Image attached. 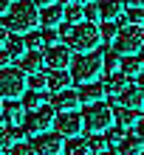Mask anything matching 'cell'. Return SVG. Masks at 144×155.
Returning <instances> with one entry per match:
<instances>
[{
  "mask_svg": "<svg viewBox=\"0 0 144 155\" xmlns=\"http://www.w3.org/2000/svg\"><path fill=\"white\" fill-rule=\"evenodd\" d=\"M79 104H82L79 90H71V87L54 93V99H51V107H54L57 113H74V110H79Z\"/></svg>",
  "mask_w": 144,
  "mask_h": 155,
  "instance_id": "12",
  "label": "cell"
},
{
  "mask_svg": "<svg viewBox=\"0 0 144 155\" xmlns=\"http://www.w3.org/2000/svg\"><path fill=\"white\" fill-rule=\"evenodd\" d=\"M59 31L57 28H31L25 34V48L28 51H45L51 45H57Z\"/></svg>",
  "mask_w": 144,
  "mask_h": 155,
  "instance_id": "10",
  "label": "cell"
},
{
  "mask_svg": "<svg viewBox=\"0 0 144 155\" xmlns=\"http://www.w3.org/2000/svg\"><path fill=\"white\" fill-rule=\"evenodd\" d=\"M127 8H144V0H124Z\"/></svg>",
  "mask_w": 144,
  "mask_h": 155,
  "instance_id": "38",
  "label": "cell"
},
{
  "mask_svg": "<svg viewBox=\"0 0 144 155\" xmlns=\"http://www.w3.org/2000/svg\"><path fill=\"white\" fill-rule=\"evenodd\" d=\"M139 85L144 87V71H141V74H139Z\"/></svg>",
  "mask_w": 144,
  "mask_h": 155,
  "instance_id": "45",
  "label": "cell"
},
{
  "mask_svg": "<svg viewBox=\"0 0 144 155\" xmlns=\"http://www.w3.org/2000/svg\"><path fill=\"white\" fill-rule=\"evenodd\" d=\"M62 23H65V6L62 3L40 8V25L42 28H57V25H62Z\"/></svg>",
  "mask_w": 144,
  "mask_h": 155,
  "instance_id": "14",
  "label": "cell"
},
{
  "mask_svg": "<svg viewBox=\"0 0 144 155\" xmlns=\"http://www.w3.org/2000/svg\"><path fill=\"white\" fill-rule=\"evenodd\" d=\"M74 71H71V79L76 85H88V82H99L105 74V62H102V51H85L71 62Z\"/></svg>",
  "mask_w": 144,
  "mask_h": 155,
  "instance_id": "3",
  "label": "cell"
},
{
  "mask_svg": "<svg viewBox=\"0 0 144 155\" xmlns=\"http://www.w3.org/2000/svg\"><path fill=\"white\" fill-rule=\"evenodd\" d=\"M23 71L25 76L28 74H40L42 68H45V59H42V51H25L23 57H20V65H17Z\"/></svg>",
  "mask_w": 144,
  "mask_h": 155,
  "instance_id": "15",
  "label": "cell"
},
{
  "mask_svg": "<svg viewBox=\"0 0 144 155\" xmlns=\"http://www.w3.org/2000/svg\"><path fill=\"white\" fill-rule=\"evenodd\" d=\"M127 17H130V23H141L144 20V8H130Z\"/></svg>",
  "mask_w": 144,
  "mask_h": 155,
  "instance_id": "35",
  "label": "cell"
},
{
  "mask_svg": "<svg viewBox=\"0 0 144 155\" xmlns=\"http://www.w3.org/2000/svg\"><path fill=\"white\" fill-rule=\"evenodd\" d=\"M102 62H105V74H116L119 71V51H105L102 54Z\"/></svg>",
  "mask_w": 144,
  "mask_h": 155,
  "instance_id": "28",
  "label": "cell"
},
{
  "mask_svg": "<svg viewBox=\"0 0 144 155\" xmlns=\"http://www.w3.org/2000/svg\"><path fill=\"white\" fill-rule=\"evenodd\" d=\"M8 155H37V150H34V144L28 141H17L8 147Z\"/></svg>",
  "mask_w": 144,
  "mask_h": 155,
  "instance_id": "29",
  "label": "cell"
},
{
  "mask_svg": "<svg viewBox=\"0 0 144 155\" xmlns=\"http://www.w3.org/2000/svg\"><path fill=\"white\" fill-rule=\"evenodd\" d=\"M6 152V144H3V138H0V155H3Z\"/></svg>",
  "mask_w": 144,
  "mask_h": 155,
  "instance_id": "46",
  "label": "cell"
},
{
  "mask_svg": "<svg viewBox=\"0 0 144 155\" xmlns=\"http://www.w3.org/2000/svg\"><path fill=\"white\" fill-rule=\"evenodd\" d=\"M107 90H105V82H88V85L79 87V99L82 104H93V102H105Z\"/></svg>",
  "mask_w": 144,
  "mask_h": 155,
  "instance_id": "16",
  "label": "cell"
},
{
  "mask_svg": "<svg viewBox=\"0 0 144 155\" xmlns=\"http://www.w3.org/2000/svg\"><path fill=\"white\" fill-rule=\"evenodd\" d=\"M85 20L88 23H99V3H85Z\"/></svg>",
  "mask_w": 144,
  "mask_h": 155,
  "instance_id": "33",
  "label": "cell"
},
{
  "mask_svg": "<svg viewBox=\"0 0 144 155\" xmlns=\"http://www.w3.org/2000/svg\"><path fill=\"white\" fill-rule=\"evenodd\" d=\"M8 12V6H6V0H0V14H6Z\"/></svg>",
  "mask_w": 144,
  "mask_h": 155,
  "instance_id": "42",
  "label": "cell"
},
{
  "mask_svg": "<svg viewBox=\"0 0 144 155\" xmlns=\"http://www.w3.org/2000/svg\"><path fill=\"white\" fill-rule=\"evenodd\" d=\"M42 59H45V68H51V71H68L71 62H74V51L65 42H57L42 51Z\"/></svg>",
  "mask_w": 144,
  "mask_h": 155,
  "instance_id": "8",
  "label": "cell"
},
{
  "mask_svg": "<svg viewBox=\"0 0 144 155\" xmlns=\"http://www.w3.org/2000/svg\"><path fill=\"white\" fill-rule=\"evenodd\" d=\"M3 104H6V102H3V96H0V113H3Z\"/></svg>",
  "mask_w": 144,
  "mask_h": 155,
  "instance_id": "47",
  "label": "cell"
},
{
  "mask_svg": "<svg viewBox=\"0 0 144 155\" xmlns=\"http://www.w3.org/2000/svg\"><path fill=\"white\" fill-rule=\"evenodd\" d=\"M136 133L144 138V116H139V121H136Z\"/></svg>",
  "mask_w": 144,
  "mask_h": 155,
  "instance_id": "39",
  "label": "cell"
},
{
  "mask_svg": "<svg viewBox=\"0 0 144 155\" xmlns=\"http://www.w3.org/2000/svg\"><path fill=\"white\" fill-rule=\"evenodd\" d=\"M8 37H12V34H8V28H6V25H0V51L6 48V42H8Z\"/></svg>",
  "mask_w": 144,
  "mask_h": 155,
  "instance_id": "37",
  "label": "cell"
},
{
  "mask_svg": "<svg viewBox=\"0 0 144 155\" xmlns=\"http://www.w3.org/2000/svg\"><path fill=\"white\" fill-rule=\"evenodd\" d=\"M62 152H65V155H91V141L82 138V135H74V138L65 141Z\"/></svg>",
  "mask_w": 144,
  "mask_h": 155,
  "instance_id": "21",
  "label": "cell"
},
{
  "mask_svg": "<svg viewBox=\"0 0 144 155\" xmlns=\"http://www.w3.org/2000/svg\"><path fill=\"white\" fill-rule=\"evenodd\" d=\"M6 51L12 54V59H20L25 51V40H20V34H12V37H8V42H6Z\"/></svg>",
  "mask_w": 144,
  "mask_h": 155,
  "instance_id": "26",
  "label": "cell"
},
{
  "mask_svg": "<svg viewBox=\"0 0 144 155\" xmlns=\"http://www.w3.org/2000/svg\"><path fill=\"white\" fill-rule=\"evenodd\" d=\"M62 147H65V138L54 130V133H40L37 138H34V150H37V155H59Z\"/></svg>",
  "mask_w": 144,
  "mask_h": 155,
  "instance_id": "11",
  "label": "cell"
},
{
  "mask_svg": "<svg viewBox=\"0 0 144 155\" xmlns=\"http://www.w3.org/2000/svg\"><path fill=\"white\" fill-rule=\"evenodd\" d=\"M54 130H57L62 138H74V135H82L85 124H82V113L74 110V113H59L54 118Z\"/></svg>",
  "mask_w": 144,
  "mask_h": 155,
  "instance_id": "9",
  "label": "cell"
},
{
  "mask_svg": "<svg viewBox=\"0 0 144 155\" xmlns=\"http://www.w3.org/2000/svg\"><path fill=\"white\" fill-rule=\"evenodd\" d=\"M25 107L23 102H17V99H8V104H3V118L8 121V127H17V124H23L25 121Z\"/></svg>",
  "mask_w": 144,
  "mask_h": 155,
  "instance_id": "17",
  "label": "cell"
},
{
  "mask_svg": "<svg viewBox=\"0 0 144 155\" xmlns=\"http://www.w3.org/2000/svg\"><path fill=\"white\" fill-rule=\"evenodd\" d=\"M28 90V76L20 68H0V96L3 99H20Z\"/></svg>",
  "mask_w": 144,
  "mask_h": 155,
  "instance_id": "6",
  "label": "cell"
},
{
  "mask_svg": "<svg viewBox=\"0 0 144 155\" xmlns=\"http://www.w3.org/2000/svg\"><path fill=\"white\" fill-rule=\"evenodd\" d=\"M8 130V121H6V118H3V113H0V135H3Z\"/></svg>",
  "mask_w": 144,
  "mask_h": 155,
  "instance_id": "41",
  "label": "cell"
},
{
  "mask_svg": "<svg viewBox=\"0 0 144 155\" xmlns=\"http://www.w3.org/2000/svg\"><path fill=\"white\" fill-rule=\"evenodd\" d=\"M57 110H54L51 104H42L37 107V110H31V113H25V121H23V133H31V135H40V133H45L51 130V124H54V116Z\"/></svg>",
  "mask_w": 144,
  "mask_h": 155,
  "instance_id": "7",
  "label": "cell"
},
{
  "mask_svg": "<svg viewBox=\"0 0 144 155\" xmlns=\"http://www.w3.org/2000/svg\"><path fill=\"white\" fill-rule=\"evenodd\" d=\"M65 20H68V23H82V20H85V6L68 3V6H65Z\"/></svg>",
  "mask_w": 144,
  "mask_h": 155,
  "instance_id": "27",
  "label": "cell"
},
{
  "mask_svg": "<svg viewBox=\"0 0 144 155\" xmlns=\"http://www.w3.org/2000/svg\"><path fill=\"white\" fill-rule=\"evenodd\" d=\"M141 62H144V48H141Z\"/></svg>",
  "mask_w": 144,
  "mask_h": 155,
  "instance_id": "48",
  "label": "cell"
},
{
  "mask_svg": "<svg viewBox=\"0 0 144 155\" xmlns=\"http://www.w3.org/2000/svg\"><path fill=\"white\" fill-rule=\"evenodd\" d=\"M59 37H62V42H65L71 51H76V54L96 51L99 45H102V31H99V25L88 23V20L59 25Z\"/></svg>",
  "mask_w": 144,
  "mask_h": 155,
  "instance_id": "1",
  "label": "cell"
},
{
  "mask_svg": "<svg viewBox=\"0 0 144 155\" xmlns=\"http://www.w3.org/2000/svg\"><path fill=\"white\" fill-rule=\"evenodd\" d=\"M48 76V90L51 93H59V90H65V87H71V71H51V74H45Z\"/></svg>",
  "mask_w": 144,
  "mask_h": 155,
  "instance_id": "19",
  "label": "cell"
},
{
  "mask_svg": "<svg viewBox=\"0 0 144 155\" xmlns=\"http://www.w3.org/2000/svg\"><path fill=\"white\" fill-rule=\"evenodd\" d=\"M107 150V138L102 133H93L91 135V152H105Z\"/></svg>",
  "mask_w": 144,
  "mask_h": 155,
  "instance_id": "32",
  "label": "cell"
},
{
  "mask_svg": "<svg viewBox=\"0 0 144 155\" xmlns=\"http://www.w3.org/2000/svg\"><path fill=\"white\" fill-rule=\"evenodd\" d=\"M28 87L31 90H45L48 87V76L42 74V71L40 74H28Z\"/></svg>",
  "mask_w": 144,
  "mask_h": 155,
  "instance_id": "31",
  "label": "cell"
},
{
  "mask_svg": "<svg viewBox=\"0 0 144 155\" xmlns=\"http://www.w3.org/2000/svg\"><path fill=\"white\" fill-rule=\"evenodd\" d=\"M124 85H127V76H124L122 71H116V74H107V79H105V90H107V96L122 93Z\"/></svg>",
  "mask_w": 144,
  "mask_h": 155,
  "instance_id": "24",
  "label": "cell"
},
{
  "mask_svg": "<svg viewBox=\"0 0 144 155\" xmlns=\"http://www.w3.org/2000/svg\"><path fill=\"white\" fill-rule=\"evenodd\" d=\"M3 25L8 28V34H28L31 28L40 25V8L34 0H14L8 6V12L3 14Z\"/></svg>",
  "mask_w": 144,
  "mask_h": 155,
  "instance_id": "2",
  "label": "cell"
},
{
  "mask_svg": "<svg viewBox=\"0 0 144 155\" xmlns=\"http://www.w3.org/2000/svg\"><path fill=\"white\" fill-rule=\"evenodd\" d=\"M71 3H79V6H85V3H93V0H71Z\"/></svg>",
  "mask_w": 144,
  "mask_h": 155,
  "instance_id": "43",
  "label": "cell"
},
{
  "mask_svg": "<svg viewBox=\"0 0 144 155\" xmlns=\"http://www.w3.org/2000/svg\"><path fill=\"white\" fill-rule=\"evenodd\" d=\"M99 31H102V40H105V37H107V40H113L119 28H116V23H113V20H105V28H99Z\"/></svg>",
  "mask_w": 144,
  "mask_h": 155,
  "instance_id": "34",
  "label": "cell"
},
{
  "mask_svg": "<svg viewBox=\"0 0 144 155\" xmlns=\"http://www.w3.org/2000/svg\"><path fill=\"white\" fill-rule=\"evenodd\" d=\"M119 71H122V74L127 76V79H139V74L144 71V62L136 57V54H133V57H124V59H122Z\"/></svg>",
  "mask_w": 144,
  "mask_h": 155,
  "instance_id": "23",
  "label": "cell"
},
{
  "mask_svg": "<svg viewBox=\"0 0 144 155\" xmlns=\"http://www.w3.org/2000/svg\"><path fill=\"white\" fill-rule=\"evenodd\" d=\"M124 133H127V130H124L122 124H113V127H107V130H105V138H107V144H119L124 138Z\"/></svg>",
  "mask_w": 144,
  "mask_h": 155,
  "instance_id": "30",
  "label": "cell"
},
{
  "mask_svg": "<svg viewBox=\"0 0 144 155\" xmlns=\"http://www.w3.org/2000/svg\"><path fill=\"white\" fill-rule=\"evenodd\" d=\"M20 102H23V107L25 110H37V107H42V104H48V93H42V90H25V93L20 96Z\"/></svg>",
  "mask_w": 144,
  "mask_h": 155,
  "instance_id": "22",
  "label": "cell"
},
{
  "mask_svg": "<svg viewBox=\"0 0 144 155\" xmlns=\"http://www.w3.org/2000/svg\"><path fill=\"white\" fill-rule=\"evenodd\" d=\"M116 116H113V107L105 104V102H93V104H85L82 110V124L88 133H105L107 127H113Z\"/></svg>",
  "mask_w": 144,
  "mask_h": 155,
  "instance_id": "5",
  "label": "cell"
},
{
  "mask_svg": "<svg viewBox=\"0 0 144 155\" xmlns=\"http://www.w3.org/2000/svg\"><path fill=\"white\" fill-rule=\"evenodd\" d=\"M144 48V25L139 23H127L116 31L113 37V51H119L122 57H133V54H141Z\"/></svg>",
  "mask_w": 144,
  "mask_h": 155,
  "instance_id": "4",
  "label": "cell"
},
{
  "mask_svg": "<svg viewBox=\"0 0 144 155\" xmlns=\"http://www.w3.org/2000/svg\"><path fill=\"white\" fill-rule=\"evenodd\" d=\"M8 65H12V54L3 48V51H0V68H8Z\"/></svg>",
  "mask_w": 144,
  "mask_h": 155,
  "instance_id": "36",
  "label": "cell"
},
{
  "mask_svg": "<svg viewBox=\"0 0 144 155\" xmlns=\"http://www.w3.org/2000/svg\"><path fill=\"white\" fill-rule=\"evenodd\" d=\"M139 121V110H130V107H116V124H122L124 130L127 127H136Z\"/></svg>",
  "mask_w": 144,
  "mask_h": 155,
  "instance_id": "25",
  "label": "cell"
},
{
  "mask_svg": "<svg viewBox=\"0 0 144 155\" xmlns=\"http://www.w3.org/2000/svg\"><path fill=\"white\" fill-rule=\"evenodd\" d=\"M141 104H144V87H141V85H124L122 93H116V107L139 110Z\"/></svg>",
  "mask_w": 144,
  "mask_h": 155,
  "instance_id": "13",
  "label": "cell"
},
{
  "mask_svg": "<svg viewBox=\"0 0 144 155\" xmlns=\"http://www.w3.org/2000/svg\"><path fill=\"white\" fill-rule=\"evenodd\" d=\"M116 147H119V150H116L119 155H141V150H144V138H141L139 133H136V135L124 133V138L116 144Z\"/></svg>",
  "mask_w": 144,
  "mask_h": 155,
  "instance_id": "18",
  "label": "cell"
},
{
  "mask_svg": "<svg viewBox=\"0 0 144 155\" xmlns=\"http://www.w3.org/2000/svg\"><path fill=\"white\" fill-rule=\"evenodd\" d=\"M37 3V8H45V6H54V3H59V0H34Z\"/></svg>",
  "mask_w": 144,
  "mask_h": 155,
  "instance_id": "40",
  "label": "cell"
},
{
  "mask_svg": "<svg viewBox=\"0 0 144 155\" xmlns=\"http://www.w3.org/2000/svg\"><path fill=\"white\" fill-rule=\"evenodd\" d=\"M96 155H119V152H110V150H105V152H96Z\"/></svg>",
  "mask_w": 144,
  "mask_h": 155,
  "instance_id": "44",
  "label": "cell"
},
{
  "mask_svg": "<svg viewBox=\"0 0 144 155\" xmlns=\"http://www.w3.org/2000/svg\"><path fill=\"white\" fill-rule=\"evenodd\" d=\"M141 155H144V150H141Z\"/></svg>",
  "mask_w": 144,
  "mask_h": 155,
  "instance_id": "49",
  "label": "cell"
},
{
  "mask_svg": "<svg viewBox=\"0 0 144 155\" xmlns=\"http://www.w3.org/2000/svg\"><path fill=\"white\" fill-rule=\"evenodd\" d=\"M124 12V0H102L99 3V17L102 20H119V14Z\"/></svg>",
  "mask_w": 144,
  "mask_h": 155,
  "instance_id": "20",
  "label": "cell"
}]
</instances>
